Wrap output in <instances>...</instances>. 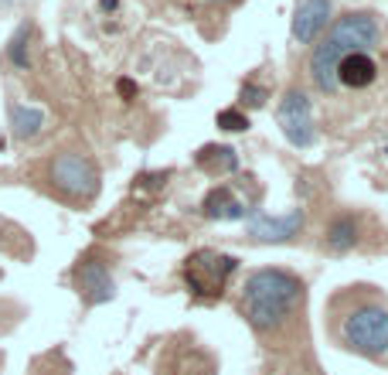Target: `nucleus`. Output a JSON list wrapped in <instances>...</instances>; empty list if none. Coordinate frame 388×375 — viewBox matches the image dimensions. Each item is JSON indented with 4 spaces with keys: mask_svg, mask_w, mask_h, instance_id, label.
I'll list each match as a JSON object with an SVG mask.
<instances>
[{
    "mask_svg": "<svg viewBox=\"0 0 388 375\" xmlns=\"http://www.w3.org/2000/svg\"><path fill=\"white\" fill-rule=\"evenodd\" d=\"M303 304L300 276L286 269H256L242 287V314L259 334L280 331Z\"/></svg>",
    "mask_w": 388,
    "mask_h": 375,
    "instance_id": "obj_1",
    "label": "nucleus"
},
{
    "mask_svg": "<svg viewBox=\"0 0 388 375\" xmlns=\"http://www.w3.org/2000/svg\"><path fill=\"white\" fill-rule=\"evenodd\" d=\"M382 38V24L375 14H344L331 31L313 45L310 55V82L324 92H337V62L351 52H371Z\"/></svg>",
    "mask_w": 388,
    "mask_h": 375,
    "instance_id": "obj_2",
    "label": "nucleus"
},
{
    "mask_svg": "<svg viewBox=\"0 0 388 375\" xmlns=\"http://www.w3.org/2000/svg\"><path fill=\"white\" fill-rule=\"evenodd\" d=\"M331 331L340 348L382 358L388 351V307L378 297H358L340 311V318H331Z\"/></svg>",
    "mask_w": 388,
    "mask_h": 375,
    "instance_id": "obj_3",
    "label": "nucleus"
},
{
    "mask_svg": "<svg viewBox=\"0 0 388 375\" xmlns=\"http://www.w3.org/2000/svg\"><path fill=\"white\" fill-rule=\"evenodd\" d=\"M52 185L65 198L85 201V198H92L99 191V174H96V167L85 161L82 154H62L52 164Z\"/></svg>",
    "mask_w": 388,
    "mask_h": 375,
    "instance_id": "obj_4",
    "label": "nucleus"
},
{
    "mask_svg": "<svg viewBox=\"0 0 388 375\" xmlns=\"http://www.w3.org/2000/svg\"><path fill=\"white\" fill-rule=\"evenodd\" d=\"M280 130L293 147H313L317 130H313V113H310V99L303 89H289L283 96V103L276 109Z\"/></svg>",
    "mask_w": 388,
    "mask_h": 375,
    "instance_id": "obj_5",
    "label": "nucleus"
},
{
    "mask_svg": "<svg viewBox=\"0 0 388 375\" xmlns=\"http://www.w3.org/2000/svg\"><path fill=\"white\" fill-rule=\"evenodd\" d=\"M331 17H334L331 0H300V7L293 14V38L300 45H313L320 38V31L331 24Z\"/></svg>",
    "mask_w": 388,
    "mask_h": 375,
    "instance_id": "obj_6",
    "label": "nucleus"
},
{
    "mask_svg": "<svg viewBox=\"0 0 388 375\" xmlns=\"http://www.w3.org/2000/svg\"><path fill=\"white\" fill-rule=\"evenodd\" d=\"M378 82V62L368 52H351L337 62V89H368Z\"/></svg>",
    "mask_w": 388,
    "mask_h": 375,
    "instance_id": "obj_7",
    "label": "nucleus"
},
{
    "mask_svg": "<svg viewBox=\"0 0 388 375\" xmlns=\"http://www.w3.org/2000/svg\"><path fill=\"white\" fill-rule=\"evenodd\" d=\"M303 229V212H289V215H252L249 218V236L259 242H286L293 239Z\"/></svg>",
    "mask_w": 388,
    "mask_h": 375,
    "instance_id": "obj_8",
    "label": "nucleus"
},
{
    "mask_svg": "<svg viewBox=\"0 0 388 375\" xmlns=\"http://www.w3.org/2000/svg\"><path fill=\"white\" fill-rule=\"evenodd\" d=\"M76 276H78V290L89 297V304H106V300H113V294H116L109 269H106L103 263H96V260L82 263Z\"/></svg>",
    "mask_w": 388,
    "mask_h": 375,
    "instance_id": "obj_9",
    "label": "nucleus"
},
{
    "mask_svg": "<svg viewBox=\"0 0 388 375\" xmlns=\"http://www.w3.org/2000/svg\"><path fill=\"white\" fill-rule=\"evenodd\" d=\"M208 218H245V205L232 194V188H215L205 198Z\"/></svg>",
    "mask_w": 388,
    "mask_h": 375,
    "instance_id": "obj_10",
    "label": "nucleus"
},
{
    "mask_svg": "<svg viewBox=\"0 0 388 375\" xmlns=\"http://www.w3.org/2000/svg\"><path fill=\"white\" fill-rule=\"evenodd\" d=\"M45 127V113L34 106H10V130L17 140H31V136L41 134Z\"/></svg>",
    "mask_w": 388,
    "mask_h": 375,
    "instance_id": "obj_11",
    "label": "nucleus"
},
{
    "mask_svg": "<svg viewBox=\"0 0 388 375\" xmlns=\"http://www.w3.org/2000/svg\"><path fill=\"white\" fill-rule=\"evenodd\" d=\"M361 239V232H358V225H354V218L351 215H340L331 222V229H327V249H334V253H347V249H354Z\"/></svg>",
    "mask_w": 388,
    "mask_h": 375,
    "instance_id": "obj_12",
    "label": "nucleus"
},
{
    "mask_svg": "<svg viewBox=\"0 0 388 375\" xmlns=\"http://www.w3.org/2000/svg\"><path fill=\"white\" fill-rule=\"evenodd\" d=\"M198 167H205L211 174H229L238 167V157L232 147H205V150H198Z\"/></svg>",
    "mask_w": 388,
    "mask_h": 375,
    "instance_id": "obj_13",
    "label": "nucleus"
},
{
    "mask_svg": "<svg viewBox=\"0 0 388 375\" xmlns=\"http://www.w3.org/2000/svg\"><path fill=\"white\" fill-rule=\"evenodd\" d=\"M27 38H31V27L24 24L14 34V41H10V62L21 65V69H27Z\"/></svg>",
    "mask_w": 388,
    "mask_h": 375,
    "instance_id": "obj_14",
    "label": "nucleus"
},
{
    "mask_svg": "<svg viewBox=\"0 0 388 375\" xmlns=\"http://www.w3.org/2000/svg\"><path fill=\"white\" fill-rule=\"evenodd\" d=\"M218 127L229 130V134H242V130H249V120H245L238 109H222V113H218Z\"/></svg>",
    "mask_w": 388,
    "mask_h": 375,
    "instance_id": "obj_15",
    "label": "nucleus"
},
{
    "mask_svg": "<svg viewBox=\"0 0 388 375\" xmlns=\"http://www.w3.org/2000/svg\"><path fill=\"white\" fill-rule=\"evenodd\" d=\"M238 99H242V106H249V109L266 106V89H259V85H252V82H245L242 92H238Z\"/></svg>",
    "mask_w": 388,
    "mask_h": 375,
    "instance_id": "obj_16",
    "label": "nucleus"
},
{
    "mask_svg": "<svg viewBox=\"0 0 388 375\" xmlns=\"http://www.w3.org/2000/svg\"><path fill=\"white\" fill-rule=\"evenodd\" d=\"M120 92H123V96H133V92H136V85H133L129 79H123V82H120Z\"/></svg>",
    "mask_w": 388,
    "mask_h": 375,
    "instance_id": "obj_17",
    "label": "nucleus"
},
{
    "mask_svg": "<svg viewBox=\"0 0 388 375\" xmlns=\"http://www.w3.org/2000/svg\"><path fill=\"white\" fill-rule=\"evenodd\" d=\"M103 10H116V0H103Z\"/></svg>",
    "mask_w": 388,
    "mask_h": 375,
    "instance_id": "obj_18",
    "label": "nucleus"
},
{
    "mask_svg": "<svg viewBox=\"0 0 388 375\" xmlns=\"http://www.w3.org/2000/svg\"><path fill=\"white\" fill-rule=\"evenodd\" d=\"M385 154H388V147H385Z\"/></svg>",
    "mask_w": 388,
    "mask_h": 375,
    "instance_id": "obj_19",
    "label": "nucleus"
}]
</instances>
